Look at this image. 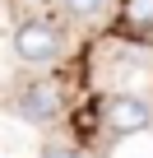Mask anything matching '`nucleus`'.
I'll return each mask as SVG.
<instances>
[{
  "instance_id": "39448f33",
  "label": "nucleus",
  "mask_w": 153,
  "mask_h": 158,
  "mask_svg": "<svg viewBox=\"0 0 153 158\" xmlns=\"http://www.w3.org/2000/svg\"><path fill=\"white\" fill-rule=\"evenodd\" d=\"M60 5H65V14H70V19H79V23H88V19L107 14V0H60Z\"/></svg>"
},
{
  "instance_id": "f03ea898",
  "label": "nucleus",
  "mask_w": 153,
  "mask_h": 158,
  "mask_svg": "<svg viewBox=\"0 0 153 158\" xmlns=\"http://www.w3.org/2000/svg\"><path fill=\"white\" fill-rule=\"evenodd\" d=\"M14 112L28 121V126H46L65 112V89L56 84V79H28V84L14 93Z\"/></svg>"
},
{
  "instance_id": "f257e3e1",
  "label": "nucleus",
  "mask_w": 153,
  "mask_h": 158,
  "mask_svg": "<svg viewBox=\"0 0 153 158\" xmlns=\"http://www.w3.org/2000/svg\"><path fill=\"white\" fill-rule=\"evenodd\" d=\"M14 56L28 65V70H42L51 60H60V28L42 14H28L14 23Z\"/></svg>"
},
{
  "instance_id": "20e7f679",
  "label": "nucleus",
  "mask_w": 153,
  "mask_h": 158,
  "mask_svg": "<svg viewBox=\"0 0 153 158\" xmlns=\"http://www.w3.org/2000/svg\"><path fill=\"white\" fill-rule=\"evenodd\" d=\"M121 28L153 37V0H121Z\"/></svg>"
},
{
  "instance_id": "423d86ee",
  "label": "nucleus",
  "mask_w": 153,
  "mask_h": 158,
  "mask_svg": "<svg viewBox=\"0 0 153 158\" xmlns=\"http://www.w3.org/2000/svg\"><path fill=\"white\" fill-rule=\"evenodd\" d=\"M37 158H84L74 144H60V139H51V144H42V153Z\"/></svg>"
},
{
  "instance_id": "7ed1b4c3",
  "label": "nucleus",
  "mask_w": 153,
  "mask_h": 158,
  "mask_svg": "<svg viewBox=\"0 0 153 158\" xmlns=\"http://www.w3.org/2000/svg\"><path fill=\"white\" fill-rule=\"evenodd\" d=\"M102 130L111 139H125V135H144L153 130V107L135 93H111L102 102Z\"/></svg>"
}]
</instances>
